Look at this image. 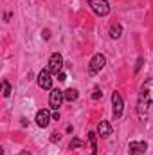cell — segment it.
<instances>
[{
  "label": "cell",
  "mask_w": 153,
  "mask_h": 155,
  "mask_svg": "<svg viewBox=\"0 0 153 155\" xmlns=\"http://www.w3.org/2000/svg\"><path fill=\"white\" fill-rule=\"evenodd\" d=\"M88 5L97 16H106L110 13V4L106 0H88Z\"/></svg>",
  "instance_id": "1"
},
{
  "label": "cell",
  "mask_w": 153,
  "mask_h": 155,
  "mask_svg": "<svg viewBox=\"0 0 153 155\" xmlns=\"http://www.w3.org/2000/svg\"><path fill=\"white\" fill-rule=\"evenodd\" d=\"M139 99H142V101H146V103H153V78L146 79V81L142 83Z\"/></svg>",
  "instance_id": "2"
},
{
  "label": "cell",
  "mask_w": 153,
  "mask_h": 155,
  "mask_svg": "<svg viewBox=\"0 0 153 155\" xmlns=\"http://www.w3.org/2000/svg\"><path fill=\"white\" fill-rule=\"evenodd\" d=\"M63 101H65V92L60 90V88H52V90H50V96H49V105H50V108L58 110Z\"/></svg>",
  "instance_id": "3"
},
{
  "label": "cell",
  "mask_w": 153,
  "mask_h": 155,
  "mask_svg": "<svg viewBox=\"0 0 153 155\" xmlns=\"http://www.w3.org/2000/svg\"><path fill=\"white\" fill-rule=\"evenodd\" d=\"M52 74H60L61 72V69H63V56L60 54V52H54L52 56H50V60H49V67H47Z\"/></svg>",
  "instance_id": "4"
},
{
  "label": "cell",
  "mask_w": 153,
  "mask_h": 155,
  "mask_svg": "<svg viewBox=\"0 0 153 155\" xmlns=\"http://www.w3.org/2000/svg\"><path fill=\"white\" fill-rule=\"evenodd\" d=\"M105 63H106V58H105L103 54H94L92 60H90V63H88V71H90V74H97V72L105 67Z\"/></svg>",
  "instance_id": "5"
},
{
  "label": "cell",
  "mask_w": 153,
  "mask_h": 155,
  "mask_svg": "<svg viewBox=\"0 0 153 155\" xmlns=\"http://www.w3.org/2000/svg\"><path fill=\"white\" fill-rule=\"evenodd\" d=\"M50 71L49 69H43V71H40L38 74V87L40 88H43V90H50L52 88V78H50Z\"/></svg>",
  "instance_id": "6"
},
{
  "label": "cell",
  "mask_w": 153,
  "mask_h": 155,
  "mask_svg": "<svg viewBox=\"0 0 153 155\" xmlns=\"http://www.w3.org/2000/svg\"><path fill=\"white\" fill-rule=\"evenodd\" d=\"M112 107H114V117L119 119L122 116V108H124V103H122V97L119 92H114L112 94Z\"/></svg>",
  "instance_id": "7"
},
{
  "label": "cell",
  "mask_w": 153,
  "mask_h": 155,
  "mask_svg": "<svg viewBox=\"0 0 153 155\" xmlns=\"http://www.w3.org/2000/svg\"><path fill=\"white\" fill-rule=\"evenodd\" d=\"M148 150V144L144 141H132L128 144V153L130 155H142Z\"/></svg>",
  "instance_id": "8"
},
{
  "label": "cell",
  "mask_w": 153,
  "mask_h": 155,
  "mask_svg": "<svg viewBox=\"0 0 153 155\" xmlns=\"http://www.w3.org/2000/svg\"><path fill=\"white\" fill-rule=\"evenodd\" d=\"M36 124H38L40 128H45V126H49V123H50V112L47 110V108H41L36 112Z\"/></svg>",
  "instance_id": "9"
},
{
  "label": "cell",
  "mask_w": 153,
  "mask_h": 155,
  "mask_svg": "<svg viewBox=\"0 0 153 155\" xmlns=\"http://www.w3.org/2000/svg\"><path fill=\"white\" fill-rule=\"evenodd\" d=\"M97 134H99L103 139L110 137V135H112V124H110L108 121H101V123L97 124Z\"/></svg>",
  "instance_id": "10"
},
{
  "label": "cell",
  "mask_w": 153,
  "mask_h": 155,
  "mask_svg": "<svg viewBox=\"0 0 153 155\" xmlns=\"http://www.w3.org/2000/svg\"><path fill=\"white\" fill-rule=\"evenodd\" d=\"M88 143H90L92 155H97V135L94 132H88Z\"/></svg>",
  "instance_id": "11"
},
{
  "label": "cell",
  "mask_w": 153,
  "mask_h": 155,
  "mask_svg": "<svg viewBox=\"0 0 153 155\" xmlns=\"http://www.w3.org/2000/svg\"><path fill=\"white\" fill-rule=\"evenodd\" d=\"M65 92V101H76L77 99V90L76 88H67V90H63Z\"/></svg>",
  "instance_id": "12"
},
{
  "label": "cell",
  "mask_w": 153,
  "mask_h": 155,
  "mask_svg": "<svg viewBox=\"0 0 153 155\" xmlns=\"http://www.w3.org/2000/svg\"><path fill=\"white\" fill-rule=\"evenodd\" d=\"M121 33H122V27H121L119 24H114V25L110 27V36H112L114 40L121 38Z\"/></svg>",
  "instance_id": "13"
},
{
  "label": "cell",
  "mask_w": 153,
  "mask_h": 155,
  "mask_svg": "<svg viewBox=\"0 0 153 155\" xmlns=\"http://www.w3.org/2000/svg\"><path fill=\"white\" fill-rule=\"evenodd\" d=\"M2 94H4V97H9V94H11V85H9V81H2Z\"/></svg>",
  "instance_id": "14"
},
{
  "label": "cell",
  "mask_w": 153,
  "mask_h": 155,
  "mask_svg": "<svg viewBox=\"0 0 153 155\" xmlns=\"http://www.w3.org/2000/svg\"><path fill=\"white\" fill-rule=\"evenodd\" d=\"M81 146H83V143H81L79 139H76V137L70 141V150H74V148H81Z\"/></svg>",
  "instance_id": "15"
},
{
  "label": "cell",
  "mask_w": 153,
  "mask_h": 155,
  "mask_svg": "<svg viewBox=\"0 0 153 155\" xmlns=\"http://www.w3.org/2000/svg\"><path fill=\"white\" fill-rule=\"evenodd\" d=\"M101 96H103V92H101V90L96 87V88H94V94H92V97H94V99H99Z\"/></svg>",
  "instance_id": "16"
},
{
  "label": "cell",
  "mask_w": 153,
  "mask_h": 155,
  "mask_svg": "<svg viewBox=\"0 0 153 155\" xmlns=\"http://www.w3.org/2000/svg\"><path fill=\"white\" fill-rule=\"evenodd\" d=\"M58 79H60V81H65V79H67L65 72H60V74H58Z\"/></svg>",
  "instance_id": "17"
},
{
  "label": "cell",
  "mask_w": 153,
  "mask_h": 155,
  "mask_svg": "<svg viewBox=\"0 0 153 155\" xmlns=\"http://www.w3.org/2000/svg\"><path fill=\"white\" fill-rule=\"evenodd\" d=\"M50 141L54 143V141H60V135L58 134H52V137H50Z\"/></svg>",
  "instance_id": "18"
},
{
  "label": "cell",
  "mask_w": 153,
  "mask_h": 155,
  "mask_svg": "<svg viewBox=\"0 0 153 155\" xmlns=\"http://www.w3.org/2000/svg\"><path fill=\"white\" fill-rule=\"evenodd\" d=\"M52 117H54V119H56V121H58V119H60V112H58V110H56V112H54V114H52Z\"/></svg>",
  "instance_id": "19"
},
{
  "label": "cell",
  "mask_w": 153,
  "mask_h": 155,
  "mask_svg": "<svg viewBox=\"0 0 153 155\" xmlns=\"http://www.w3.org/2000/svg\"><path fill=\"white\" fill-rule=\"evenodd\" d=\"M18 155H31V152H27V150H24V152H20Z\"/></svg>",
  "instance_id": "20"
}]
</instances>
